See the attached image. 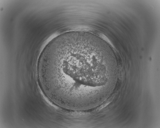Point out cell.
<instances>
[{
    "label": "cell",
    "instance_id": "cell-1",
    "mask_svg": "<svg viewBox=\"0 0 160 128\" xmlns=\"http://www.w3.org/2000/svg\"><path fill=\"white\" fill-rule=\"evenodd\" d=\"M104 50L99 42L87 36L56 39L45 47L38 59L43 85L62 104L92 102L108 81Z\"/></svg>",
    "mask_w": 160,
    "mask_h": 128
}]
</instances>
